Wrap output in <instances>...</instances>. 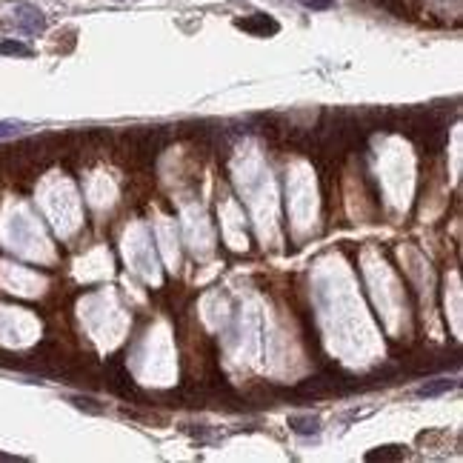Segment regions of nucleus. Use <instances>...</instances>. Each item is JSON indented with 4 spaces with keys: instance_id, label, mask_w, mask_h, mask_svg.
Wrapping results in <instances>:
<instances>
[{
    "instance_id": "9b49d317",
    "label": "nucleus",
    "mask_w": 463,
    "mask_h": 463,
    "mask_svg": "<svg viewBox=\"0 0 463 463\" xmlns=\"http://www.w3.org/2000/svg\"><path fill=\"white\" fill-rule=\"evenodd\" d=\"M0 460H20V457H15V455H4V452H0Z\"/></svg>"
},
{
    "instance_id": "9d476101",
    "label": "nucleus",
    "mask_w": 463,
    "mask_h": 463,
    "mask_svg": "<svg viewBox=\"0 0 463 463\" xmlns=\"http://www.w3.org/2000/svg\"><path fill=\"white\" fill-rule=\"evenodd\" d=\"M306 9H315V12H323V9H332L334 0H304Z\"/></svg>"
},
{
    "instance_id": "1a4fd4ad",
    "label": "nucleus",
    "mask_w": 463,
    "mask_h": 463,
    "mask_svg": "<svg viewBox=\"0 0 463 463\" xmlns=\"http://www.w3.org/2000/svg\"><path fill=\"white\" fill-rule=\"evenodd\" d=\"M69 403H74L77 409H86V412H92V415H100V412H103V406H98L92 398H83V395H72Z\"/></svg>"
},
{
    "instance_id": "f257e3e1",
    "label": "nucleus",
    "mask_w": 463,
    "mask_h": 463,
    "mask_svg": "<svg viewBox=\"0 0 463 463\" xmlns=\"http://www.w3.org/2000/svg\"><path fill=\"white\" fill-rule=\"evenodd\" d=\"M103 386H106L109 392H115L117 398H126V400H129V398H132V400L143 398L141 389H138L135 381H132V374L126 372L120 355H112V358L106 360V366H103Z\"/></svg>"
},
{
    "instance_id": "39448f33",
    "label": "nucleus",
    "mask_w": 463,
    "mask_h": 463,
    "mask_svg": "<svg viewBox=\"0 0 463 463\" xmlns=\"http://www.w3.org/2000/svg\"><path fill=\"white\" fill-rule=\"evenodd\" d=\"M457 386V381H449V377H443V381H432V384H424L417 389V398H438V395H443V392H449V389H455Z\"/></svg>"
},
{
    "instance_id": "6e6552de",
    "label": "nucleus",
    "mask_w": 463,
    "mask_h": 463,
    "mask_svg": "<svg viewBox=\"0 0 463 463\" xmlns=\"http://www.w3.org/2000/svg\"><path fill=\"white\" fill-rule=\"evenodd\" d=\"M20 129H26L23 120H0V141H4V138H15Z\"/></svg>"
},
{
    "instance_id": "7ed1b4c3",
    "label": "nucleus",
    "mask_w": 463,
    "mask_h": 463,
    "mask_svg": "<svg viewBox=\"0 0 463 463\" xmlns=\"http://www.w3.org/2000/svg\"><path fill=\"white\" fill-rule=\"evenodd\" d=\"M18 23H20L23 32H44L46 18H44V12L34 9V6H20L18 9Z\"/></svg>"
},
{
    "instance_id": "20e7f679",
    "label": "nucleus",
    "mask_w": 463,
    "mask_h": 463,
    "mask_svg": "<svg viewBox=\"0 0 463 463\" xmlns=\"http://www.w3.org/2000/svg\"><path fill=\"white\" fill-rule=\"evenodd\" d=\"M289 429L298 435H318L320 420L315 415H289Z\"/></svg>"
},
{
    "instance_id": "0eeeda50",
    "label": "nucleus",
    "mask_w": 463,
    "mask_h": 463,
    "mask_svg": "<svg viewBox=\"0 0 463 463\" xmlns=\"http://www.w3.org/2000/svg\"><path fill=\"white\" fill-rule=\"evenodd\" d=\"M406 449L403 446H381V449H372L366 455V460H403Z\"/></svg>"
},
{
    "instance_id": "423d86ee",
    "label": "nucleus",
    "mask_w": 463,
    "mask_h": 463,
    "mask_svg": "<svg viewBox=\"0 0 463 463\" xmlns=\"http://www.w3.org/2000/svg\"><path fill=\"white\" fill-rule=\"evenodd\" d=\"M0 55L6 58H32V46L20 44V40H0Z\"/></svg>"
},
{
    "instance_id": "f03ea898",
    "label": "nucleus",
    "mask_w": 463,
    "mask_h": 463,
    "mask_svg": "<svg viewBox=\"0 0 463 463\" xmlns=\"http://www.w3.org/2000/svg\"><path fill=\"white\" fill-rule=\"evenodd\" d=\"M235 26H237L240 32H246V34H258V37H272V34L280 32V23H278L272 15H263V12L249 15V18H240Z\"/></svg>"
}]
</instances>
